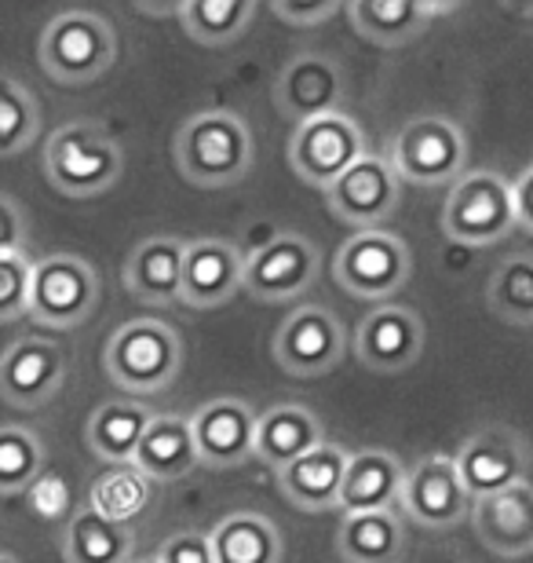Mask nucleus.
I'll return each instance as SVG.
<instances>
[{"mask_svg":"<svg viewBox=\"0 0 533 563\" xmlns=\"http://www.w3.org/2000/svg\"><path fill=\"white\" fill-rule=\"evenodd\" d=\"M176 168L187 184L220 190L253 173V129L234 110H198L176 132Z\"/></svg>","mask_w":533,"mask_h":563,"instance_id":"nucleus-1","label":"nucleus"},{"mask_svg":"<svg viewBox=\"0 0 533 563\" xmlns=\"http://www.w3.org/2000/svg\"><path fill=\"white\" fill-rule=\"evenodd\" d=\"M103 369L129 396H157L173 388L184 369V341L168 322L132 319L107 341Z\"/></svg>","mask_w":533,"mask_h":563,"instance_id":"nucleus-2","label":"nucleus"},{"mask_svg":"<svg viewBox=\"0 0 533 563\" xmlns=\"http://www.w3.org/2000/svg\"><path fill=\"white\" fill-rule=\"evenodd\" d=\"M124 173V151L96 121H70L44 146V176L66 198H96Z\"/></svg>","mask_w":533,"mask_h":563,"instance_id":"nucleus-3","label":"nucleus"},{"mask_svg":"<svg viewBox=\"0 0 533 563\" xmlns=\"http://www.w3.org/2000/svg\"><path fill=\"white\" fill-rule=\"evenodd\" d=\"M41 66L52 81L66 88L92 85L118 59V30L99 11L70 8L59 11L41 33Z\"/></svg>","mask_w":533,"mask_h":563,"instance_id":"nucleus-4","label":"nucleus"},{"mask_svg":"<svg viewBox=\"0 0 533 563\" xmlns=\"http://www.w3.org/2000/svg\"><path fill=\"white\" fill-rule=\"evenodd\" d=\"M519 228L515 223V201H512V179L479 168L464 173L449 187V198L442 206V231L460 245H493L504 242Z\"/></svg>","mask_w":533,"mask_h":563,"instance_id":"nucleus-5","label":"nucleus"},{"mask_svg":"<svg viewBox=\"0 0 533 563\" xmlns=\"http://www.w3.org/2000/svg\"><path fill=\"white\" fill-rule=\"evenodd\" d=\"M388 162L399 179L421 187L457 184L468 168V140L442 114H421L395 132Z\"/></svg>","mask_w":533,"mask_h":563,"instance_id":"nucleus-6","label":"nucleus"},{"mask_svg":"<svg viewBox=\"0 0 533 563\" xmlns=\"http://www.w3.org/2000/svg\"><path fill=\"white\" fill-rule=\"evenodd\" d=\"M99 303V275L85 256L52 253L33 261L30 275V319L48 330H77L92 319Z\"/></svg>","mask_w":533,"mask_h":563,"instance_id":"nucleus-7","label":"nucleus"},{"mask_svg":"<svg viewBox=\"0 0 533 563\" xmlns=\"http://www.w3.org/2000/svg\"><path fill=\"white\" fill-rule=\"evenodd\" d=\"M413 275V256L399 234L358 231L333 256L336 286L355 300H391Z\"/></svg>","mask_w":533,"mask_h":563,"instance_id":"nucleus-8","label":"nucleus"},{"mask_svg":"<svg viewBox=\"0 0 533 563\" xmlns=\"http://www.w3.org/2000/svg\"><path fill=\"white\" fill-rule=\"evenodd\" d=\"M322 275V253L308 234L278 231L275 239L245 256L242 289L259 303H286L303 297Z\"/></svg>","mask_w":533,"mask_h":563,"instance_id":"nucleus-9","label":"nucleus"},{"mask_svg":"<svg viewBox=\"0 0 533 563\" xmlns=\"http://www.w3.org/2000/svg\"><path fill=\"white\" fill-rule=\"evenodd\" d=\"M366 132L344 110L325 118H311L292 129L289 140V165L303 184L329 190L347 173L358 157H366Z\"/></svg>","mask_w":533,"mask_h":563,"instance_id":"nucleus-10","label":"nucleus"},{"mask_svg":"<svg viewBox=\"0 0 533 563\" xmlns=\"http://www.w3.org/2000/svg\"><path fill=\"white\" fill-rule=\"evenodd\" d=\"M270 352L289 377H322L329 369H336L347 352L344 325L322 303H300L281 319Z\"/></svg>","mask_w":533,"mask_h":563,"instance_id":"nucleus-11","label":"nucleus"},{"mask_svg":"<svg viewBox=\"0 0 533 563\" xmlns=\"http://www.w3.org/2000/svg\"><path fill=\"white\" fill-rule=\"evenodd\" d=\"M530 461H533L530 443L515 428L490 424L464 439L453 465H457L460 483L471 494V501H479L504 487L523 483L530 476Z\"/></svg>","mask_w":533,"mask_h":563,"instance_id":"nucleus-12","label":"nucleus"},{"mask_svg":"<svg viewBox=\"0 0 533 563\" xmlns=\"http://www.w3.org/2000/svg\"><path fill=\"white\" fill-rule=\"evenodd\" d=\"M402 512L424 531H449L468 520L471 494L464 490L460 472L449 454H427L406 468L402 483Z\"/></svg>","mask_w":533,"mask_h":563,"instance_id":"nucleus-13","label":"nucleus"},{"mask_svg":"<svg viewBox=\"0 0 533 563\" xmlns=\"http://www.w3.org/2000/svg\"><path fill=\"white\" fill-rule=\"evenodd\" d=\"M399 184L388 157L366 154L325 190L329 212L355 231H377L399 206Z\"/></svg>","mask_w":533,"mask_h":563,"instance_id":"nucleus-14","label":"nucleus"},{"mask_svg":"<svg viewBox=\"0 0 533 563\" xmlns=\"http://www.w3.org/2000/svg\"><path fill=\"white\" fill-rule=\"evenodd\" d=\"M66 352L44 336H19L0 352V399L15 410H41L59 396Z\"/></svg>","mask_w":533,"mask_h":563,"instance_id":"nucleus-15","label":"nucleus"},{"mask_svg":"<svg viewBox=\"0 0 533 563\" xmlns=\"http://www.w3.org/2000/svg\"><path fill=\"white\" fill-rule=\"evenodd\" d=\"M344 99V70L325 52H300L275 77V107L281 118L303 121L336 114Z\"/></svg>","mask_w":533,"mask_h":563,"instance_id":"nucleus-16","label":"nucleus"},{"mask_svg":"<svg viewBox=\"0 0 533 563\" xmlns=\"http://www.w3.org/2000/svg\"><path fill=\"white\" fill-rule=\"evenodd\" d=\"M256 418L259 413L245 399H209L190 413V435L198 446V465L226 472L253 457L256 443Z\"/></svg>","mask_w":533,"mask_h":563,"instance_id":"nucleus-17","label":"nucleus"},{"mask_svg":"<svg viewBox=\"0 0 533 563\" xmlns=\"http://www.w3.org/2000/svg\"><path fill=\"white\" fill-rule=\"evenodd\" d=\"M424 352V322L413 308L380 303L355 330V358L373 374H402Z\"/></svg>","mask_w":533,"mask_h":563,"instance_id":"nucleus-18","label":"nucleus"},{"mask_svg":"<svg viewBox=\"0 0 533 563\" xmlns=\"http://www.w3.org/2000/svg\"><path fill=\"white\" fill-rule=\"evenodd\" d=\"M245 282V256L226 239H195L184 253V289L179 303L198 311L223 308L242 292Z\"/></svg>","mask_w":533,"mask_h":563,"instance_id":"nucleus-19","label":"nucleus"},{"mask_svg":"<svg viewBox=\"0 0 533 563\" xmlns=\"http://www.w3.org/2000/svg\"><path fill=\"white\" fill-rule=\"evenodd\" d=\"M475 538L497 556L519 560L533 553V483L523 479L490 498L471 501Z\"/></svg>","mask_w":533,"mask_h":563,"instance_id":"nucleus-20","label":"nucleus"},{"mask_svg":"<svg viewBox=\"0 0 533 563\" xmlns=\"http://www.w3.org/2000/svg\"><path fill=\"white\" fill-rule=\"evenodd\" d=\"M184 253L187 242L179 234H151L124 261V289L151 308H173L184 289Z\"/></svg>","mask_w":533,"mask_h":563,"instance_id":"nucleus-21","label":"nucleus"},{"mask_svg":"<svg viewBox=\"0 0 533 563\" xmlns=\"http://www.w3.org/2000/svg\"><path fill=\"white\" fill-rule=\"evenodd\" d=\"M347 450L333 443V439H322L319 446L308 450L303 457H297L292 465L275 472V483L292 509L303 512H325L336 509L340 487H344V472H347Z\"/></svg>","mask_w":533,"mask_h":563,"instance_id":"nucleus-22","label":"nucleus"},{"mask_svg":"<svg viewBox=\"0 0 533 563\" xmlns=\"http://www.w3.org/2000/svg\"><path fill=\"white\" fill-rule=\"evenodd\" d=\"M406 465L391 450L369 446L347 457L344 487H340L336 509L344 516L355 512H388L402 498Z\"/></svg>","mask_w":533,"mask_h":563,"instance_id":"nucleus-23","label":"nucleus"},{"mask_svg":"<svg viewBox=\"0 0 533 563\" xmlns=\"http://www.w3.org/2000/svg\"><path fill=\"white\" fill-rule=\"evenodd\" d=\"M457 4H431V0H351L347 19L358 37L380 48H402L427 30L435 15H449Z\"/></svg>","mask_w":533,"mask_h":563,"instance_id":"nucleus-24","label":"nucleus"},{"mask_svg":"<svg viewBox=\"0 0 533 563\" xmlns=\"http://www.w3.org/2000/svg\"><path fill=\"white\" fill-rule=\"evenodd\" d=\"M325 432L322 421L314 418V410L300 407V402H278V407H270L256 418L253 457L264 461L267 468L281 472L297 457L308 454V450L319 446Z\"/></svg>","mask_w":533,"mask_h":563,"instance_id":"nucleus-25","label":"nucleus"},{"mask_svg":"<svg viewBox=\"0 0 533 563\" xmlns=\"http://www.w3.org/2000/svg\"><path fill=\"white\" fill-rule=\"evenodd\" d=\"M132 465L154 483H176L198 468V446L190 435V421L179 413H154L135 446Z\"/></svg>","mask_w":533,"mask_h":563,"instance_id":"nucleus-26","label":"nucleus"},{"mask_svg":"<svg viewBox=\"0 0 533 563\" xmlns=\"http://www.w3.org/2000/svg\"><path fill=\"white\" fill-rule=\"evenodd\" d=\"M151 418L154 410H146L143 402L110 399L92 410V418L85 424V439L92 446V454L107 461V465H132L135 446H140Z\"/></svg>","mask_w":533,"mask_h":563,"instance_id":"nucleus-27","label":"nucleus"},{"mask_svg":"<svg viewBox=\"0 0 533 563\" xmlns=\"http://www.w3.org/2000/svg\"><path fill=\"white\" fill-rule=\"evenodd\" d=\"M215 563H281V531L264 512H231L209 531Z\"/></svg>","mask_w":533,"mask_h":563,"instance_id":"nucleus-28","label":"nucleus"},{"mask_svg":"<svg viewBox=\"0 0 533 563\" xmlns=\"http://www.w3.org/2000/svg\"><path fill=\"white\" fill-rule=\"evenodd\" d=\"M63 556L66 563H132L135 534L81 505L63 527Z\"/></svg>","mask_w":533,"mask_h":563,"instance_id":"nucleus-29","label":"nucleus"},{"mask_svg":"<svg viewBox=\"0 0 533 563\" xmlns=\"http://www.w3.org/2000/svg\"><path fill=\"white\" fill-rule=\"evenodd\" d=\"M157 483L146 479L135 465H110L88 487V509L110 523L132 527L154 509Z\"/></svg>","mask_w":533,"mask_h":563,"instance_id":"nucleus-30","label":"nucleus"},{"mask_svg":"<svg viewBox=\"0 0 533 563\" xmlns=\"http://www.w3.org/2000/svg\"><path fill=\"white\" fill-rule=\"evenodd\" d=\"M402 553V520L388 512H355L336 527V556L344 563H395Z\"/></svg>","mask_w":533,"mask_h":563,"instance_id":"nucleus-31","label":"nucleus"},{"mask_svg":"<svg viewBox=\"0 0 533 563\" xmlns=\"http://www.w3.org/2000/svg\"><path fill=\"white\" fill-rule=\"evenodd\" d=\"M176 15L184 22L190 41L223 48V44H234L248 30L256 4L253 0H187V4H176Z\"/></svg>","mask_w":533,"mask_h":563,"instance_id":"nucleus-32","label":"nucleus"},{"mask_svg":"<svg viewBox=\"0 0 533 563\" xmlns=\"http://www.w3.org/2000/svg\"><path fill=\"white\" fill-rule=\"evenodd\" d=\"M486 300L497 319L512 325H533V253H515L497 267Z\"/></svg>","mask_w":533,"mask_h":563,"instance_id":"nucleus-33","label":"nucleus"},{"mask_svg":"<svg viewBox=\"0 0 533 563\" xmlns=\"http://www.w3.org/2000/svg\"><path fill=\"white\" fill-rule=\"evenodd\" d=\"M44 472V443L22 424L0 428V498L30 490Z\"/></svg>","mask_w":533,"mask_h":563,"instance_id":"nucleus-34","label":"nucleus"},{"mask_svg":"<svg viewBox=\"0 0 533 563\" xmlns=\"http://www.w3.org/2000/svg\"><path fill=\"white\" fill-rule=\"evenodd\" d=\"M41 132V107L15 77L0 74V157H15L33 146Z\"/></svg>","mask_w":533,"mask_h":563,"instance_id":"nucleus-35","label":"nucleus"},{"mask_svg":"<svg viewBox=\"0 0 533 563\" xmlns=\"http://www.w3.org/2000/svg\"><path fill=\"white\" fill-rule=\"evenodd\" d=\"M30 275L33 261L26 253L0 256V322H15L30 311Z\"/></svg>","mask_w":533,"mask_h":563,"instance_id":"nucleus-36","label":"nucleus"},{"mask_svg":"<svg viewBox=\"0 0 533 563\" xmlns=\"http://www.w3.org/2000/svg\"><path fill=\"white\" fill-rule=\"evenodd\" d=\"M162 563H215L212 542L206 531H176L168 534L162 549L154 553Z\"/></svg>","mask_w":533,"mask_h":563,"instance_id":"nucleus-37","label":"nucleus"},{"mask_svg":"<svg viewBox=\"0 0 533 563\" xmlns=\"http://www.w3.org/2000/svg\"><path fill=\"white\" fill-rule=\"evenodd\" d=\"M30 505L44 516V520H63L66 509H70V490H66V483L59 476L41 472V479L30 487Z\"/></svg>","mask_w":533,"mask_h":563,"instance_id":"nucleus-38","label":"nucleus"},{"mask_svg":"<svg viewBox=\"0 0 533 563\" xmlns=\"http://www.w3.org/2000/svg\"><path fill=\"white\" fill-rule=\"evenodd\" d=\"M270 11H275V19L289 22V26L311 30V26H322L325 19H333L340 11V4H336V0H319V4H303V0H278Z\"/></svg>","mask_w":533,"mask_h":563,"instance_id":"nucleus-39","label":"nucleus"},{"mask_svg":"<svg viewBox=\"0 0 533 563\" xmlns=\"http://www.w3.org/2000/svg\"><path fill=\"white\" fill-rule=\"evenodd\" d=\"M11 253H26V217L19 201L0 195V256Z\"/></svg>","mask_w":533,"mask_h":563,"instance_id":"nucleus-40","label":"nucleus"},{"mask_svg":"<svg viewBox=\"0 0 533 563\" xmlns=\"http://www.w3.org/2000/svg\"><path fill=\"white\" fill-rule=\"evenodd\" d=\"M512 201H515V223L526 234H533V165L512 179Z\"/></svg>","mask_w":533,"mask_h":563,"instance_id":"nucleus-41","label":"nucleus"},{"mask_svg":"<svg viewBox=\"0 0 533 563\" xmlns=\"http://www.w3.org/2000/svg\"><path fill=\"white\" fill-rule=\"evenodd\" d=\"M132 563H162V560H157V556H135Z\"/></svg>","mask_w":533,"mask_h":563,"instance_id":"nucleus-42","label":"nucleus"},{"mask_svg":"<svg viewBox=\"0 0 533 563\" xmlns=\"http://www.w3.org/2000/svg\"><path fill=\"white\" fill-rule=\"evenodd\" d=\"M0 563H19V560L11 556V553H0Z\"/></svg>","mask_w":533,"mask_h":563,"instance_id":"nucleus-43","label":"nucleus"}]
</instances>
